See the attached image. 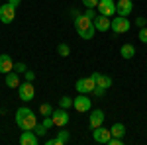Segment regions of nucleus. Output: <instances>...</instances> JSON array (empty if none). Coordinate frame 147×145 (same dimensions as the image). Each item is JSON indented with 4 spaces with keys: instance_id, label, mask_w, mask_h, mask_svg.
I'll return each instance as SVG.
<instances>
[{
    "instance_id": "obj_16",
    "label": "nucleus",
    "mask_w": 147,
    "mask_h": 145,
    "mask_svg": "<svg viewBox=\"0 0 147 145\" xmlns=\"http://www.w3.org/2000/svg\"><path fill=\"white\" fill-rule=\"evenodd\" d=\"M104 112L102 110H92L90 112V118H88V123H90V127L94 129V127H100L102 123H104Z\"/></svg>"
},
{
    "instance_id": "obj_1",
    "label": "nucleus",
    "mask_w": 147,
    "mask_h": 145,
    "mask_svg": "<svg viewBox=\"0 0 147 145\" xmlns=\"http://www.w3.org/2000/svg\"><path fill=\"white\" fill-rule=\"evenodd\" d=\"M16 125L20 127V129H34L35 125H37V116L34 114V110H30V108H18L16 110Z\"/></svg>"
},
{
    "instance_id": "obj_15",
    "label": "nucleus",
    "mask_w": 147,
    "mask_h": 145,
    "mask_svg": "<svg viewBox=\"0 0 147 145\" xmlns=\"http://www.w3.org/2000/svg\"><path fill=\"white\" fill-rule=\"evenodd\" d=\"M14 71V61H12V57L8 53H2L0 55V73L2 75H6V73H10Z\"/></svg>"
},
{
    "instance_id": "obj_9",
    "label": "nucleus",
    "mask_w": 147,
    "mask_h": 145,
    "mask_svg": "<svg viewBox=\"0 0 147 145\" xmlns=\"http://www.w3.org/2000/svg\"><path fill=\"white\" fill-rule=\"evenodd\" d=\"M51 118H53V123H55L57 127H65V125L69 123V110H65V108H57V110H53Z\"/></svg>"
},
{
    "instance_id": "obj_13",
    "label": "nucleus",
    "mask_w": 147,
    "mask_h": 145,
    "mask_svg": "<svg viewBox=\"0 0 147 145\" xmlns=\"http://www.w3.org/2000/svg\"><path fill=\"white\" fill-rule=\"evenodd\" d=\"M134 10V2L131 0H118L116 2V14L118 16H129Z\"/></svg>"
},
{
    "instance_id": "obj_35",
    "label": "nucleus",
    "mask_w": 147,
    "mask_h": 145,
    "mask_svg": "<svg viewBox=\"0 0 147 145\" xmlns=\"http://www.w3.org/2000/svg\"><path fill=\"white\" fill-rule=\"evenodd\" d=\"M71 16H73V18H79L80 12H79V10H71Z\"/></svg>"
},
{
    "instance_id": "obj_14",
    "label": "nucleus",
    "mask_w": 147,
    "mask_h": 145,
    "mask_svg": "<svg viewBox=\"0 0 147 145\" xmlns=\"http://www.w3.org/2000/svg\"><path fill=\"white\" fill-rule=\"evenodd\" d=\"M69 139H71L69 132L61 127V132L57 134V137H53V139H47V141H45V145H65V143H69Z\"/></svg>"
},
{
    "instance_id": "obj_21",
    "label": "nucleus",
    "mask_w": 147,
    "mask_h": 145,
    "mask_svg": "<svg viewBox=\"0 0 147 145\" xmlns=\"http://www.w3.org/2000/svg\"><path fill=\"white\" fill-rule=\"evenodd\" d=\"M57 53L61 57H69V53H71V47H69L67 43H59V47H57Z\"/></svg>"
},
{
    "instance_id": "obj_34",
    "label": "nucleus",
    "mask_w": 147,
    "mask_h": 145,
    "mask_svg": "<svg viewBox=\"0 0 147 145\" xmlns=\"http://www.w3.org/2000/svg\"><path fill=\"white\" fill-rule=\"evenodd\" d=\"M8 4H12V6L16 8V6H20V4H22V0H8Z\"/></svg>"
},
{
    "instance_id": "obj_22",
    "label": "nucleus",
    "mask_w": 147,
    "mask_h": 145,
    "mask_svg": "<svg viewBox=\"0 0 147 145\" xmlns=\"http://www.w3.org/2000/svg\"><path fill=\"white\" fill-rule=\"evenodd\" d=\"M73 106V98L71 96H63L61 100H59V108H65V110H69Z\"/></svg>"
},
{
    "instance_id": "obj_30",
    "label": "nucleus",
    "mask_w": 147,
    "mask_h": 145,
    "mask_svg": "<svg viewBox=\"0 0 147 145\" xmlns=\"http://www.w3.org/2000/svg\"><path fill=\"white\" fill-rule=\"evenodd\" d=\"M92 94H94V96H104V94H106V88H102V86H98V84H96V86H94V90H92Z\"/></svg>"
},
{
    "instance_id": "obj_31",
    "label": "nucleus",
    "mask_w": 147,
    "mask_h": 145,
    "mask_svg": "<svg viewBox=\"0 0 147 145\" xmlns=\"http://www.w3.org/2000/svg\"><path fill=\"white\" fill-rule=\"evenodd\" d=\"M108 145H124V137H110Z\"/></svg>"
},
{
    "instance_id": "obj_17",
    "label": "nucleus",
    "mask_w": 147,
    "mask_h": 145,
    "mask_svg": "<svg viewBox=\"0 0 147 145\" xmlns=\"http://www.w3.org/2000/svg\"><path fill=\"white\" fill-rule=\"evenodd\" d=\"M92 78H94V82L98 84V86H102V88H110L112 86V77H108V75H100V73H92L90 75Z\"/></svg>"
},
{
    "instance_id": "obj_4",
    "label": "nucleus",
    "mask_w": 147,
    "mask_h": 145,
    "mask_svg": "<svg viewBox=\"0 0 147 145\" xmlns=\"http://www.w3.org/2000/svg\"><path fill=\"white\" fill-rule=\"evenodd\" d=\"M18 96H20V100H24V102H32L35 98V86L30 80L22 82V84L18 86Z\"/></svg>"
},
{
    "instance_id": "obj_32",
    "label": "nucleus",
    "mask_w": 147,
    "mask_h": 145,
    "mask_svg": "<svg viewBox=\"0 0 147 145\" xmlns=\"http://www.w3.org/2000/svg\"><path fill=\"white\" fill-rule=\"evenodd\" d=\"M136 26H137V28H145V26H147V18H143V16L136 18Z\"/></svg>"
},
{
    "instance_id": "obj_19",
    "label": "nucleus",
    "mask_w": 147,
    "mask_h": 145,
    "mask_svg": "<svg viewBox=\"0 0 147 145\" xmlns=\"http://www.w3.org/2000/svg\"><path fill=\"white\" fill-rule=\"evenodd\" d=\"M120 55L124 57V59H134V55H136V47H134L131 43H124L122 49H120Z\"/></svg>"
},
{
    "instance_id": "obj_6",
    "label": "nucleus",
    "mask_w": 147,
    "mask_h": 145,
    "mask_svg": "<svg viewBox=\"0 0 147 145\" xmlns=\"http://www.w3.org/2000/svg\"><path fill=\"white\" fill-rule=\"evenodd\" d=\"M73 106L77 112H90L92 108V100L88 94H79L77 98H73Z\"/></svg>"
},
{
    "instance_id": "obj_28",
    "label": "nucleus",
    "mask_w": 147,
    "mask_h": 145,
    "mask_svg": "<svg viewBox=\"0 0 147 145\" xmlns=\"http://www.w3.org/2000/svg\"><path fill=\"white\" fill-rule=\"evenodd\" d=\"M137 37H139L141 43H147V26L145 28H139V35H137Z\"/></svg>"
},
{
    "instance_id": "obj_25",
    "label": "nucleus",
    "mask_w": 147,
    "mask_h": 145,
    "mask_svg": "<svg viewBox=\"0 0 147 145\" xmlns=\"http://www.w3.org/2000/svg\"><path fill=\"white\" fill-rule=\"evenodd\" d=\"M82 14H84V16L88 18V20H94V18L98 16V12H96V8H86V10L82 12Z\"/></svg>"
},
{
    "instance_id": "obj_27",
    "label": "nucleus",
    "mask_w": 147,
    "mask_h": 145,
    "mask_svg": "<svg viewBox=\"0 0 147 145\" xmlns=\"http://www.w3.org/2000/svg\"><path fill=\"white\" fill-rule=\"evenodd\" d=\"M80 2H82V6H84V8H96L100 0H80Z\"/></svg>"
},
{
    "instance_id": "obj_23",
    "label": "nucleus",
    "mask_w": 147,
    "mask_h": 145,
    "mask_svg": "<svg viewBox=\"0 0 147 145\" xmlns=\"http://www.w3.org/2000/svg\"><path fill=\"white\" fill-rule=\"evenodd\" d=\"M39 114H41V116H51V114H53V106H51V104H41V106H39Z\"/></svg>"
},
{
    "instance_id": "obj_5",
    "label": "nucleus",
    "mask_w": 147,
    "mask_h": 145,
    "mask_svg": "<svg viewBox=\"0 0 147 145\" xmlns=\"http://www.w3.org/2000/svg\"><path fill=\"white\" fill-rule=\"evenodd\" d=\"M94 86H96V82H94V78H92V77L79 78V80L75 82V88H77L79 94H92Z\"/></svg>"
},
{
    "instance_id": "obj_12",
    "label": "nucleus",
    "mask_w": 147,
    "mask_h": 145,
    "mask_svg": "<svg viewBox=\"0 0 147 145\" xmlns=\"http://www.w3.org/2000/svg\"><path fill=\"white\" fill-rule=\"evenodd\" d=\"M20 143L22 145H37L39 143V135L35 134L34 129H24L20 135Z\"/></svg>"
},
{
    "instance_id": "obj_29",
    "label": "nucleus",
    "mask_w": 147,
    "mask_h": 145,
    "mask_svg": "<svg viewBox=\"0 0 147 145\" xmlns=\"http://www.w3.org/2000/svg\"><path fill=\"white\" fill-rule=\"evenodd\" d=\"M43 125H45L47 129H49V127H53V125H55V123H53V118H51V116H43Z\"/></svg>"
},
{
    "instance_id": "obj_8",
    "label": "nucleus",
    "mask_w": 147,
    "mask_h": 145,
    "mask_svg": "<svg viewBox=\"0 0 147 145\" xmlns=\"http://www.w3.org/2000/svg\"><path fill=\"white\" fill-rule=\"evenodd\" d=\"M96 10H98V14H102V16L112 18V16H116V2H114V0H100L98 6H96Z\"/></svg>"
},
{
    "instance_id": "obj_20",
    "label": "nucleus",
    "mask_w": 147,
    "mask_h": 145,
    "mask_svg": "<svg viewBox=\"0 0 147 145\" xmlns=\"http://www.w3.org/2000/svg\"><path fill=\"white\" fill-rule=\"evenodd\" d=\"M110 132H112V137H124L125 135V125L124 123H114L112 127H110Z\"/></svg>"
},
{
    "instance_id": "obj_33",
    "label": "nucleus",
    "mask_w": 147,
    "mask_h": 145,
    "mask_svg": "<svg viewBox=\"0 0 147 145\" xmlns=\"http://www.w3.org/2000/svg\"><path fill=\"white\" fill-rule=\"evenodd\" d=\"M24 77H26V80L34 82V80H35V73H34V71H26V73H24Z\"/></svg>"
},
{
    "instance_id": "obj_26",
    "label": "nucleus",
    "mask_w": 147,
    "mask_h": 145,
    "mask_svg": "<svg viewBox=\"0 0 147 145\" xmlns=\"http://www.w3.org/2000/svg\"><path fill=\"white\" fill-rule=\"evenodd\" d=\"M14 71H16L18 75H22V73H26V71H28V67H26V63H22V61H20V63H14Z\"/></svg>"
},
{
    "instance_id": "obj_10",
    "label": "nucleus",
    "mask_w": 147,
    "mask_h": 145,
    "mask_svg": "<svg viewBox=\"0 0 147 145\" xmlns=\"http://www.w3.org/2000/svg\"><path fill=\"white\" fill-rule=\"evenodd\" d=\"M110 137H112V132H110V129H106L104 125L94 127V132H92V139H94L96 143H108V141H110Z\"/></svg>"
},
{
    "instance_id": "obj_7",
    "label": "nucleus",
    "mask_w": 147,
    "mask_h": 145,
    "mask_svg": "<svg viewBox=\"0 0 147 145\" xmlns=\"http://www.w3.org/2000/svg\"><path fill=\"white\" fill-rule=\"evenodd\" d=\"M14 18H16V8L12 6V4H2L0 6V22L2 24H12L14 22Z\"/></svg>"
},
{
    "instance_id": "obj_18",
    "label": "nucleus",
    "mask_w": 147,
    "mask_h": 145,
    "mask_svg": "<svg viewBox=\"0 0 147 145\" xmlns=\"http://www.w3.org/2000/svg\"><path fill=\"white\" fill-rule=\"evenodd\" d=\"M20 84H22V80H20V75H18L16 71L6 73V86H8V88H18Z\"/></svg>"
},
{
    "instance_id": "obj_2",
    "label": "nucleus",
    "mask_w": 147,
    "mask_h": 145,
    "mask_svg": "<svg viewBox=\"0 0 147 145\" xmlns=\"http://www.w3.org/2000/svg\"><path fill=\"white\" fill-rule=\"evenodd\" d=\"M75 30H77V34H79L82 39H92L94 34H96L94 22L88 20L84 14H80L79 18H75Z\"/></svg>"
},
{
    "instance_id": "obj_24",
    "label": "nucleus",
    "mask_w": 147,
    "mask_h": 145,
    "mask_svg": "<svg viewBox=\"0 0 147 145\" xmlns=\"http://www.w3.org/2000/svg\"><path fill=\"white\" fill-rule=\"evenodd\" d=\"M34 132H35V134H37V135H39V137H43V135L47 134V127H45V125H43V123H37V125H35V127H34Z\"/></svg>"
},
{
    "instance_id": "obj_3",
    "label": "nucleus",
    "mask_w": 147,
    "mask_h": 145,
    "mask_svg": "<svg viewBox=\"0 0 147 145\" xmlns=\"http://www.w3.org/2000/svg\"><path fill=\"white\" fill-rule=\"evenodd\" d=\"M131 28V22L127 20V16H118L116 14V18H112V30L114 34H125L127 30Z\"/></svg>"
},
{
    "instance_id": "obj_11",
    "label": "nucleus",
    "mask_w": 147,
    "mask_h": 145,
    "mask_svg": "<svg viewBox=\"0 0 147 145\" xmlns=\"http://www.w3.org/2000/svg\"><path fill=\"white\" fill-rule=\"evenodd\" d=\"M94 28H96V32H108L110 28H112V18H108V16H102L98 14L94 20Z\"/></svg>"
}]
</instances>
